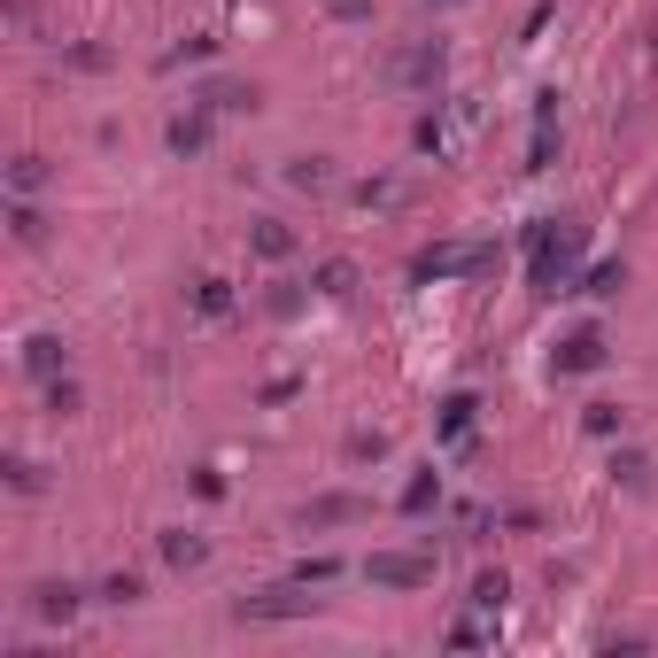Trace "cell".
Instances as JSON below:
<instances>
[{
	"label": "cell",
	"instance_id": "obj_3",
	"mask_svg": "<svg viewBox=\"0 0 658 658\" xmlns=\"http://www.w3.org/2000/svg\"><path fill=\"white\" fill-rule=\"evenodd\" d=\"M163 550H171V566H194V558H202V542H194V535H171Z\"/></svg>",
	"mask_w": 658,
	"mask_h": 658
},
{
	"label": "cell",
	"instance_id": "obj_2",
	"mask_svg": "<svg viewBox=\"0 0 658 658\" xmlns=\"http://www.w3.org/2000/svg\"><path fill=\"white\" fill-rule=\"evenodd\" d=\"M558 364H566V372H589V364H604V341H597V333H573Z\"/></svg>",
	"mask_w": 658,
	"mask_h": 658
},
{
	"label": "cell",
	"instance_id": "obj_1",
	"mask_svg": "<svg viewBox=\"0 0 658 658\" xmlns=\"http://www.w3.org/2000/svg\"><path fill=\"white\" fill-rule=\"evenodd\" d=\"M426 573H434L426 558H372V581H388V589H419Z\"/></svg>",
	"mask_w": 658,
	"mask_h": 658
}]
</instances>
